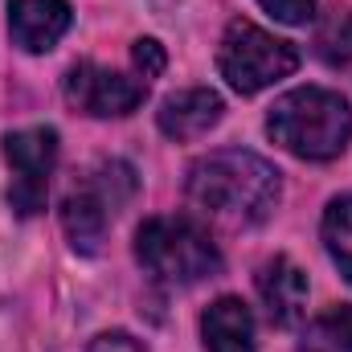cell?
I'll list each match as a JSON object with an SVG mask.
<instances>
[{
	"label": "cell",
	"mask_w": 352,
	"mask_h": 352,
	"mask_svg": "<svg viewBox=\"0 0 352 352\" xmlns=\"http://www.w3.org/2000/svg\"><path fill=\"white\" fill-rule=\"evenodd\" d=\"M278 192H283L278 168L258 152L226 148V152L201 156L188 168V201L226 221L258 226L278 205Z\"/></svg>",
	"instance_id": "cell-1"
},
{
	"label": "cell",
	"mask_w": 352,
	"mask_h": 352,
	"mask_svg": "<svg viewBox=\"0 0 352 352\" xmlns=\"http://www.w3.org/2000/svg\"><path fill=\"white\" fill-rule=\"evenodd\" d=\"M258 4L283 25H307L316 16V0H258Z\"/></svg>",
	"instance_id": "cell-16"
},
{
	"label": "cell",
	"mask_w": 352,
	"mask_h": 352,
	"mask_svg": "<svg viewBox=\"0 0 352 352\" xmlns=\"http://www.w3.org/2000/svg\"><path fill=\"white\" fill-rule=\"evenodd\" d=\"M303 352H352V303L328 307L303 332Z\"/></svg>",
	"instance_id": "cell-12"
},
{
	"label": "cell",
	"mask_w": 352,
	"mask_h": 352,
	"mask_svg": "<svg viewBox=\"0 0 352 352\" xmlns=\"http://www.w3.org/2000/svg\"><path fill=\"white\" fill-rule=\"evenodd\" d=\"M266 135L299 160H336L352 140V107L336 90L299 87L270 107Z\"/></svg>",
	"instance_id": "cell-2"
},
{
	"label": "cell",
	"mask_w": 352,
	"mask_h": 352,
	"mask_svg": "<svg viewBox=\"0 0 352 352\" xmlns=\"http://www.w3.org/2000/svg\"><path fill=\"white\" fill-rule=\"evenodd\" d=\"M4 160H8V205L21 217H37L50 197V176L58 164V131L54 127H25L4 135Z\"/></svg>",
	"instance_id": "cell-6"
},
{
	"label": "cell",
	"mask_w": 352,
	"mask_h": 352,
	"mask_svg": "<svg viewBox=\"0 0 352 352\" xmlns=\"http://www.w3.org/2000/svg\"><path fill=\"white\" fill-rule=\"evenodd\" d=\"M320 234H324V246H328L332 263L340 266V274L352 283V197H336L324 209Z\"/></svg>",
	"instance_id": "cell-13"
},
{
	"label": "cell",
	"mask_w": 352,
	"mask_h": 352,
	"mask_svg": "<svg viewBox=\"0 0 352 352\" xmlns=\"http://www.w3.org/2000/svg\"><path fill=\"white\" fill-rule=\"evenodd\" d=\"M135 258L164 287H192L221 270V250L192 217H148L135 230Z\"/></svg>",
	"instance_id": "cell-3"
},
{
	"label": "cell",
	"mask_w": 352,
	"mask_h": 352,
	"mask_svg": "<svg viewBox=\"0 0 352 352\" xmlns=\"http://www.w3.org/2000/svg\"><path fill=\"white\" fill-rule=\"evenodd\" d=\"M135 197V168L123 160H107L94 173H87L82 184L70 188L62 201V230L78 254H98L111 217Z\"/></svg>",
	"instance_id": "cell-4"
},
{
	"label": "cell",
	"mask_w": 352,
	"mask_h": 352,
	"mask_svg": "<svg viewBox=\"0 0 352 352\" xmlns=\"http://www.w3.org/2000/svg\"><path fill=\"white\" fill-rule=\"evenodd\" d=\"M201 336H205L209 352H254V316L242 299L226 295L205 307Z\"/></svg>",
	"instance_id": "cell-11"
},
{
	"label": "cell",
	"mask_w": 352,
	"mask_h": 352,
	"mask_svg": "<svg viewBox=\"0 0 352 352\" xmlns=\"http://www.w3.org/2000/svg\"><path fill=\"white\" fill-rule=\"evenodd\" d=\"M217 70L238 94H258L299 70V50L254 21H230L217 45Z\"/></svg>",
	"instance_id": "cell-5"
},
{
	"label": "cell",
	"mask_w": 352,
	"mask_h": 352,
	"mask_svg": "<svg viewBox=\"0 0 352 352\" xmlns=\"http://www.w3.org/2000/svg\"><path fill=\"white\" fill-rule=\"evenodd\" d=\"M226 115V102L221 94L209 87H192V90H176L160 102L156 111V123L168 140H197L205 135L209 127H217Z\"/></svg>",
	"instance_id": "cell-10"
},
{
	"label": "cell",
	"mask_w": 352,
	"mask_h": 352,
	"mask_svg": "<svg viewBox=\"0 0 352 352\" xmlns=\"http://www.w3.org/2000/svg\"><path fill=\"white\" fill-rule=\"evenodd\" d=\"M316 54L328 62V66H349L352 62V12L349 8H336L320 21L316 29Z\"/></svg>",
	"instance_id": "cell-14"
},
{
	"label": "cell",
	"mask_w": 352,
	"mask_h": 352,
	"mask_svg": "<svg viewBox=\"0 0 352 352\" xmlns=\"http://www.w3.org/2000/svg\"><path fill=\"white\" fill-rule=\"evenodd\" d=\"M74 12L66 0H12L8 4V33L12 45H21L25 54H50L66 29H70Z\"/></svg>",
	"instance_id": "cell-8"
},
{
	"label": "cell",
	"mask_w": 352,
	"mask_h": 352,
	"mask_svg": "<svg viewBox=\"0 0 352 352\" xmlns=\"http://www.w3.org/2000/svg\"><path fill=\"white\" fill-rule=\"evenodd\" d=\"M258 299H263L270 324L295 328L307 316V274L291 263L287 254H274L258 266Z\"/></svg>",
	"instance_id": "cell-9"
},
{
	"label": "cell",
	"mask_w": 352,
	"mask_h": 352,
	"mask_svg": "<svg viewBox=\"0 0 352 352\" xmlns=\"http://www.w3.org/2000/svg\"><path fill=\"white\" fill-rule=\"evenodd\" d=\"M131 62H135V74L148 82V78H160L164 74V45L156 41V37H140L135 45H131Z\"/></svg>",
	"instance_id": "cell-15"
},
{
	"label": "cell",
	"mask_w": 352,
	"mask_h": 352,
	"mask_svg": "<svg viewBox=\"0 0 352 352\" xmlns=\"http://www.w3.org/2000/svg\"><path fill=\"white\" fill-rule=\"evenodd\" d=\"M62 90H66L70 107H78L82 115H94V119L131 115V111H140L144 98H148V82H144V78H127V74L107 70V66H94V62L70 66Z\"/></svg>",
	"instance_id": "cell-7"
},
{
	"label": "cell",
	"mask_w": 352,
	"mask_h": 352,
	"mask_svg": "<svg viewBox=\"0 0 352 352\" xmlns=\"http://www.w3.org/2000/svg\"><path fill=\"white\" fill-rule=\"evenodd\" d=\"M87 352H148L140 340H131L127 332H102V336H94L90 340Z\"/></svg>",
	"instance_id": "cell-17"
}]
</instances>
